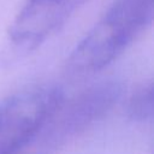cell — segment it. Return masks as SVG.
Returning a JSON list of instances; mask_svg holds the SVG:
<instances>
[{"instance_id":"cell-4","label":"cell","mask_w":154,"mask_h":154,"mask_svg":"<svg viewBox=\"0 0 154 154\" xmlns=\"http://www.w3.org/2000/svg\"><path fill=\"white\" fill-rule=\"evenodd\" d=\"M128 116L136 122H146L153 117V84L144 83L131 95L128 103Z\"/></svg>"},{"instance_id":"cell-3","label":"cell","mask_w":154,"mask_h":154,"mask_svg":"<svg viewBox=\"0 0 154 154\" xmlns=\"http://www.w3.org/2000/svg\"><path fill=\"white\" fill-rule=\"evenodd\" d=\"M88 0H25L14 17L0 54L4 65L13 64L53 36Z\"/></svg>"},{"instance_id":"cell-5","label":"cell","mask_w":154,"mask_h":154,"mask_svg":"<svg viewBox=\"0 0 154 154\" xmlns=\"http://www.w3.org/2000/svg\"><path fill=\"white\" fill-rule=\"evenodd\" d=\"M13 154H43V153L32 142H28L20 149H18L17 152H14Z\"/></svg>"},{"instance_id":"cell-1","label":"cell","mask_w":154,"mask_h":154,"mask_svg":"<svg viewBox=\"0 0 154 154\" xmlns=\"http://www.w3.org/2000/svg\"><path fill=\"white\" fill-rule=\"evenodd\" d=\"M154 0H116L69 55L67 73L81 77L109 65L152 24Z\"/></svg>"},{"instance_id":"cell-2","label":"cell","mask_w":154,"mask_h":154,"mask_svg":"<svg viewBox=\"0 0 154 154\" xmlns=\"http://www.w3.org/2000/svg\"><path fill=\"white\" fill-rule=\"evenodd\" d=\"M64 90L55 84L35 85L0 102V154L20 149L64 101Z\"/></svg>"}]
</instances>
